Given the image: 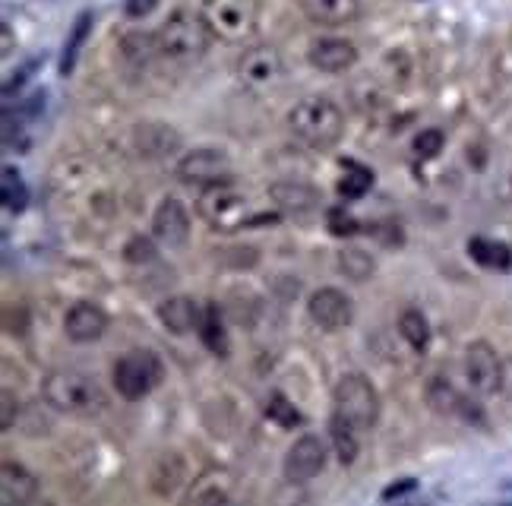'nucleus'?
Returning <instances> with one entry per match:
<instances>
[{"label": "nucleus", "instance_id": "1", "mask_svg": "<svg viewBox=\"0 0 512 506\" xmlns=\"http://www.w3.org/2000/svg\"><path fill=\"white\" fill-rule=\"evenodd\" d=\"M42 399L54 408V412L64 415H98L108 405L105 389L98 386L89 374L73 371V367H61V371H51L42 380Z\"/></svg>", "mask_w": 512, "mask_h": 506}, {"label": "nucleus", "instance_id": "2", "mask_svg": "<svg viewBox=\"0 0 512 506\" xmlns=\"http://www.w3.org/2000/svg\"><path fill=\"white\" fill-rule=\"evenodd\" d=\"M196 212H200L203 222L212 231H225V235H231V231H238V228L275 222V216H253L250 197L241 187H234L231 181L203 187L200 200H196Z\"/></svg>", "mask_w": 512, "mask_h": 506}, {"label": "nucleus", "instance_id": "3", "mask_svg": "<svg viewBox=\"0 0 512 506\" xmlns=\"http://www.w3.org/2000/svg\"><path fill=\"white\" fill-rule=\"evenodd\" d=\"M288 127L307 149H329L339 143V136L345 130V118L336 102L323 99V95H310V99L291 108Z\"/></svg>", "mask_w": 512, "mask_h": 506}, {"label": "nucleus", "instance_id": "4", "mask_svg": "<svg viewBox=\"0 0 512 506\" xmlns=\"http://www.w3.org/2000/svg\"><path fill=\"white\" fill-rule=\"evenodd\" d=\"M159 38V54L168 57L174 64H190L196 57H203L209 42H212V32L206 26V19L200 13H190V10H174L165 23L155 32Z\"/></svg>", "mask_w": 512, "mask_h": 506}, {"label": "nucleus", "instance_id": "5", "mask_svg": "<svg viewBox=\"0 0 512 506\" xmlns=\"http://www.w3.org/2000/svg\"><path fill=\"white\" fill-rule=\"evenodd\" d=\"M200 16L219 42L241 45L260 23V0H203Z\"/></svg>", "mask_w": 512, "mask_h": 506}, {"label": "nucleus", "instance_id": "6", "mask_svg": "<svg viewBox=\"0 0 512 506\" xmlns=\"http://www.w3.org/2000/svg\"><path fill=\"white\" fill-rule=\"evenodd\" d=\"M332 405L342 418H348L358 431H370L380 421V393L367 377L345 374L332 389Z\"/></svg>", "mask_w": 512, "mask_h": 506}, {"label": "nucleus", "instance_id": "7", "mask_svg": "<svg viewBox=\"0 0 512 506\" xmlns=\"http://www.w3.org/2000/svg\"><path fill=\"white\" fill-rule=\"evenodd\" d=\"M162 380V361L152 352H127L114 364V389L127 402L146 399Z\"/></svg>", "mask_w": 512, "mask_h": 506}, {"label": "nucleus", "instance_id": "8", "mask_svg": "<svg viewBox=\"0 0 512 506\" xmlns=\"http://www.w3.org/2000/svg\"><path fill=\"white\" fill-rule=\"evenodd\" d=\"M500 377H503V361L494 352L490 342H471L465 348V380L478 396H494L500 393Z\"/></svg>", "mask_w": 512, "mask_h": 506}, {"label": "nucleus", "instance_id": "9", "mask_svg": "<svg viewBox=\"0 0 512 506\" xmlns=\"http://www.w3.org/2000/svg\"><path fill=\"white\" fill-rule=\"evenodd\" d=\"M177 181L184 184H219V181H231V159L222 149H193L187 152L174 168Z\"/></svg>", "mask_w": 512, "mask_h": 506}, {"label": "nucleus", "instance_id": "10", "mask_svg": "<svg viewBox=\"0 0 512 506\" xmlns=\"http://www.w3.org/2000/svg\"><path fill=\"white\" fill-rule=\"evenodd\" d=\"M424 396H427V405H430L437 415L462 418V421H468V424H484V408H481L475 399H468L465 393H459V389L452 386L446 377H430V383H427V389H424Z\"/></svg>", "mask_w": 512, "mask_h": 506}, {"label": "nucleus", "instance_id": "11", "mask_svg": "<svg viewBox=\"0 0 512 506\" xmlns=\"http://www.w3.org/2000/svg\"><path fill=\"white\" fill-rule=\"evenodd\" d=\"M326 443L317 434H304L291 443V450L285 453L282 472L291 484H307L326 469Z\"/></svg>", "mask_w": 512, "mask_h": 506}, {"label": "nucleus", "instance_id": "12", "mask_svg": "<svg viewBox=\"0 0 512 506\" xmlns=\"http://www.w3.org/2000/svg\"><path fill=\"white\" fill-rule=\"evenodd\" d=\"M269 197H272L275 209L294 222H310L323 203L320 190H313L310 184H301V181H275L269 187Z\"/></svg>", "mask_w": 512, "mask_h": 506}, {"label": "nucleus", "instance_id": "13", "mask_svg": "<svg viewBox=\"0 0 512 506\" xmlns=\"http://www.w3.org/2000/svg\"><path fill=\"white\" fill-rule=\"evenodd\" d=\"M307 314L320 329H326V333H339V329H345L354 320V304L339 288H320L310 295Z\"/></svg>", "mask_w": 512, "mask_h": 506}, {"label": "nucleus", "instance_id": "14", "mask_svg": "<svg viewBox=\"0 0 512 506\" xmlns=\"http://www.w3.org/2000/svg\"><path fill=\"white\" fill-rule=\"evenodd\" d=\"M285 73V61L279 48L272 45H256V48H247L241 57H238V80L244 86H253V89H263L269 83H275L279 76Z\"/></svg>", "mask_w": 512, "mask_h": 506}, {"label": "nucleus", "instance_id": "15", "mask_svg": "<svg viewBox=\"0 0 512 506\" xmlns=\"http://www.w3.org/2000/svg\"><path fill=\"white\" fill-rule=\"evenodd\" d=\"M152 238L165 247H184L190 238V212L177 197H165L152 216Z\"/></svg>", "mask_w": 512, "mask_h": 506}, {"label": "nucleus", "instance_id": "16", "mask_svg": "<svg viewBox=\"0 0 512 506\" xmlns=\"http://www.w3.org/2000/svg\"><path fill=\"white\" fill-rule=\"evenodd\" d=\"M108 329V314L92 301H76L64 317V333L76 345H89L102 339Z\"/></svg>", "mask_w": 512, "mask_h": 506}, {"label": "nucleus", "instance_id": "17", "mask_svg": "<svg viewBox=\"0 0 512 506\" xmlns=\"http://www.w3.org/2000/svg\"><path fill=\"white\" fill-rule=\"evenodd\" d=\"M310 64L323 70V73H345L358 64V48L345 38H317V42L310 45Z\"/></svg>", "mask_w": 512, "mask_h": 506}, {"label": "nucleus", "instance_id": "18", "mask_svg": "<svg viewBox=\"0 0 512 506\" xmlns=\"http://www.w3.org/2000/svg\"><path fill=\"white\" fill-rule=\"evenodd\" d=\"M159 320L165 323L168 333H174V336H190V333H200L203 310H200V304H196L193 298L177 295V298H168V301L159 304Z\"/></svg>", "mask_w": 512, "mask_h": 506}, {"label": "nucleus", "instance_id": "19", "mask_svg": "<svg viewBox=\"0 0 512 506\" xmlns=\"http://www.w3.org/2000/svg\"><path fill=\"white\" fill-rule=\"evenodd\" d=\"M298 7L317 26H348L361 16V0H298Z\"/></svg>", "mask_w": 512, "mask_h": 506}, {"label": "nucleus", "instance_id": "20", "mask_svg": "<svg viewBox=\"0 0 512 506\" xmlns=\"http://www.w3.org/2000/svg\"><path fill=\"white\" fill-rule=\"evenodd\" d=\"M133 143L146 159H165L181 149V133L168 124H140L133 130Z\"/></svg>", "mask_w": 512, "mask_h": 506}, {"label": "nucleus", "instance_id": "21", "mask_svg": "<svg viewBox=\"0 0 512 506\" xmlns=\"http://www.w3.org/2000/svg\"><path fill=\"white\" fill-rule=\"evenodd\" d=\"M0 494H4V503H29L38 494V481L26 465L7 459L0 465Z\"/></svg>", "mask_w": 512, "mask_h": 506}, {"label": "nucleus", "instance_id": "22", "mask_svg": "<svg viewBox=\"0 0 512 506\" xmlns=\"http://www.w3.org/2000/svg\"><path fill=\"white\" fill-rule=\"evenodd\" d=\"M358 434L361 431L348 418H342L339 412H332V418H329V437H332V446H336V456H339L342 465H351L354 459H358V450H361Z\"/></svg>", "mask_w": 512, "mask_h": 506}, {"label": "nucleus", "instance_id": "23", "mask_svg": "<svg viewBox=\"0 0 512 506\" xmlns=\"http://www.w3.org/2000/svg\"><path fill=\"white\" fill-rule=\"evenodd\" d=\"M468 253L471 260L484 269H497V272H506L512 269V250L509 244L503 241H490V238H471L468 241Z\"/></svg>", "mask_w": 512, "mask_h": 506}, {"label": "nucleus", "instance_id": "24", "mask_svg": "<svg viewBox=\"0 0 512 506\" xmlns=\"http://www.w3.org/2000/svg\"><path fill=\"white\" fill-rule=\"evenodd\" d=\"M92 32V13H80L76 16V23L67 35V42H64V51H61V76H70L76 61H80V51L86 45V38Z\"/></svg>", "mask_w": 512, "mask_h": 506}, {"label": "nucleus", "instance_id": "25", "mask_svg": "<svg viewBox=\"0 0 512 506\" xmlns=\"http://www.w3.org/2000/svg\"><path fill=\"white\" fill-rule=\"evenodd\" d=\"M200 339L209 352L215 355H228V333H225V323L219 314V304H209L203 310V326H200Z\"/></svg>", "mask_w": 512, "mask_h": 506}, {"label": "nucleus", "instance_id": "26", "mask_svg": "<svg viewBox=\"0 0 512 506\" xmlns=\"http://www.w3.org/2000/svg\"><path fill=\"white\" fill-rule=\"evenodd\" d=\"M399 333L402 339L415 348V352H427V345H430V323L427 317L421 314V310L415 307H408L405 314L399 317Z\"/></svg>", "mask_w": 512, "mask_h": 506}, {"label": "nucleus", "instance_id": "27", "mask_svg": "<svg viewBox=\"0 0 512 506\" xmlns=\"http://www.w3.org/2000/svg\"><path fill=\"white\" fill-rule=\"evenodd\" d=\"M121 51H124V57L130 64H136V67H146L155 54H159V38L155 35H146V32H130V35H124L121 38ZM162 57V54H159Z\"/></svg>", "mask_w": 512, "mask_h": 506}, {"label": "nucleus", "instance_id": "28", "mask_svg": "<svg viewBox=\"0 0 512 506\" xmlns=\"http://www.w3.org/2000/svg\"><path fill=\"white\" fill-rule=\"evenodd\" d=\"M339 269L345 272L348 279L354 282H367L373 272H377V263H373V257L367 250H358V247H345L339 253Z\"/></svg>", "mask_w": 512, "mask_h": 506}, {"label": "nucleus", "instance_id": "29", "mask_svg": "<svg viewBox=\"0 0 512 506\" xmlns=\"http://www.w3.org/2000/svg\"><path fill=\"white\" fill-rule=\"evenodd\" d=\"M342 168H348L351 174H345V178L339 181V193L345 200H361L364 193L370 190V184H373V171L361 168L358 162H351V159H342Z\"/></svg>", "mask_w": 512, "mask_h": 506}, {"label": "nucleus", "instance_id": "30", "mask_svg": "<svg viewBox=\"0 0 512 506\" xmlns=\"http://www.w3.org/2000/svg\"><path fill=\"white\" fill-rule=\"evenodd\" d=\"M0 193H4V206L10 212H23L26 203H29V190L23 184V178H19L16 168H4V178H0Z\"/></svg>", "mask_w": 512, "mask_h": 506}, {"label": "nucleus", "instance_id": "31", "mask_svg": "<svg viewBox=\"0 0 512 506\" xmlns=\"http://www.w3.org/2000/svg\"><path fill=\"white\" fill-rule=\"evenodd\" d=\"M266 415H269L275 424H279V427H298V424L304 421L298 408L291 405V399L282 396V393H272V396H269V402H266Z\"/></svg>", "mask_w": 512, "mask_h": 506}, {"label": "nucleus", "instance_id": "32", "mask_svg": "<svg viewBox=\"0 0 512 506\" xmlns=\"http://www.w3.org/2000/svg\"><path fill=\"white\" fill-rule=\"evenodd\" d=\"M443 143H446V136L443 130L437 127H427L415 136V143H411V149H415L418 159H437V155L443 152Z\"/></svg>", "mask_w": 512, "mask_h": 506}, {"label": "nucleus", "instance_id": "33", "mask_svg": "<svg viewBox=\"0 0 512 506\" xmlns=\"http://www.w3.org/2000/svg\"><path fill=\"white\" fill-rule=\"evenodd\" d=\"M124 260L127 263H152L155 260V244L149 241V238H143V235H136V238H130L127 241V247H124Z\"/></svg>", "mask_w": 512, "mask_h": 506}, {"label": "nucleus", "instance_id": "34", "mask_svg": "<svg viewBox=\"0 0 512 506\" xmlns=\"http://www.w3.org/2000/svg\"><path fill=\"white\" fill-rule=\"evenodd\" d=\"M329 231L332 235H339V238H348L358 231V222H354L345 209H329Z\"/></svg>", "mask_w": 512, "mask_h": 506}, {"label": "nucleus", "instance_id": "35", "mask_svg": "<svg viewBox=\"0 0 512 506\" xmlns=\"http://www.w3.org/2000/svg\"><path fill=\"white\" fill-rule=\"evenodd\" d=\"M0 402H4V408H0V427H4V431H10V427L16 424V415H19V402H16V396L10 393V389H4Z\"/></svg>", "mask_w": 512, "mask_h": 506}, {"label": "nucleus", "instance_id": "36", "mask_svg": "<svg viewBox=\"0 0 512 506\" xmlns=\"http://www.w3.org/2000/svg\"><path fill=\"white\" fill-rule=\"evenodd\" d=\"M42 61H45V57H42ZM42 61H38V57H35V61H29L23 70H16V73H13V80H7V83H4V99H10V95H13L19 86H26V80H29V76L38 70V64H42Z\"/></svg>", "mask_w": 512, "mask_h": 506}, {"label": "nucleus", "instance_id": "37", "mask_svg": "<svg viewBox=\"0 0 512 506\" xmlns=\"http://www.w3.org/2000/svg\"><path fill=\"white\" fill-rule=\"evenodd\" d=\"M155 7H159V0H127V4H124V13H127L130 19H143V16H149Z\"/></svg>", "mask_w": 512, "mask_h": 506}, {"label": "nucleus", "instance_id": "38", "mask_svg": "<svg viewBox=\"0 0 512 506\" xmlns=\"http://www.w3.org/2000/svg\"><path fill=\"white\" fill-rule=\"evenodd\" d=\"M415 488H418V481H415V478H402L399 484H389V488L383 491V500H399V497L411 494Z\"/></svg>", "mask_w": 512, "mask_h": 506}, {"label": "nucleus", "instance_id": "39", "mask_svg": "<svg viewBox=\"0 0 512 506\" xmlns=\"http://www.w3.org/2000/svg\"><path fill=\"white\" fill-rule=\"evenodd\" d=\"M500 393L512 402V355L503 358V377H500Z\"/></svg>", "mask_w": 512, "mask_h": 506}]
</instances>
